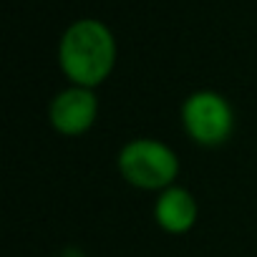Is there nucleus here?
<instances>
[{
	"label": "nucleus",
	"instance_id": "obj_1",
	"mask_svg": "<svg viewBox=\"0 0 257 257\" xmlns=\"http://www.w3.org/2000/svg\"><path fill=\"white\" fill-rule=\"evenodd\" d=\"M116 38L98 18L73 21L58 41V68L71 86L96 88L116 66Z\"/></svg>",
	"mask_w": 257,
	"mask_h": 257
},
{
	"label": "nucleus",
	"instance_id": "obj_2",
	"mask_svg": "<svg viewBox=\"0 0 257 257\" xmlns=\"http://www.w3.org/2000/svg\"><path fill=\"white\" fill-rule=\"evenodd\" d=\"M116 167L126 184L157 194L174 187L179 177V157L174 149L152 137L126 142L116 157Z\"/></svg>",
	"mask_w": 257,
	"mask_h": 257
},
{
	"label": "nucleus",
	"instance_id": "obj_3",
	"mask_svg": "<svg viewBox=\"0 0 257 257\" xmlns=\"http://www.w3.org/2000/svg\"><path fill=\"white\" fill-rule=\"evenodd\" d=\"M182 126L197 147L214 149V147H222L232 137L234 111L222 93L212 88H202L184 98Z\"/></svg>",
	"mask_w": 257,
	"mask_h": 257
},
{
	"label": "nucleus",
	"instance_id": "obj_4",
	"mask_svg": "<svg viewBox=\"0 0 257 257\" xmlns=\"http://www.w3.org/2000/svg\"><path fill=\"white\" fill-rule=\"evenodd\" d=\"M98 118V98L93 88L68 86L48 103V121L61 137H83Z\"/></svg>",
	"mask_w": 257,
	"mask_h": 257
},
{
	"label": "nucleus",
	"instance_id": "obj_5",
	"mask_svg": "<svg viewBox=\"0 0 257 257\" xmlns=\"http://www.w3.org/2000/svg\"><path fill=\"white\" fill-rule=\"evenodd\" d=\"M199 219L197 197L187 187H169L154 199V222L167 234H187Z\"/></svg>",
	"mask_w": 257,
	"mask_h": 257
}]
</instances>
